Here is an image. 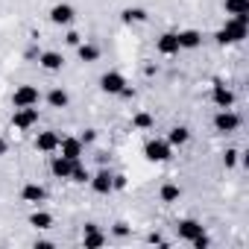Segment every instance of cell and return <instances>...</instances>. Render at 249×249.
I'll return each mask as SVG.
<instances>
[{
  "label": "cell",
  "mask_w": 249,
  "mask_h": 249,
  "mask_svg": "<svg viewBox=\"0 0 249 249\" xmlns=\"http://www.w3.org/2000/svg\"><path fill=\"white\" fill-rule=\"evenodd\" d=\"M246 33H249V24H243V21H237V18H231V21H226V27L223 30H217V44H237V41H243L246 38Z\"/></svg>",
  "instance_id": "6da1fadb"
},
{
  "label": "cell",
  "mask_w": 249,
  "mask_h": 249,
  "mask_svg": "<svg viewBox=\"0 0 249 249\" xmlns=\"http://www.w3.org/2000/svg\"><path fill=\"white\" fill-rule=\"evenodd\" d=\"M223 161H226V167H234V164H237V150H226Z\"/></svg>",
  "instance_id": "f1b7e54d"
},
{
  "label": "cell",
  "mask_w": 249,
  "mask_h": 249,
  "mask_svg": "<svg viewBox=\"0 0 249 249\" xmlns=\"http://www.w3.org/2000/svg\"><path fill=\"white\" fill-rule=\"evenodd\" d=\"M94 138H97V132H94V129H85V132H82V138H79V141H82V144H91V141H94Z\"/></svg>",
  "instance_id": "1f68e13d"
},
{
  "label": "cell",
  "mask_w": 249,
  "mask_h": 249,
  "mask_svg": "<svg viewBox=\"0 0 249 249\" xmlns=\"http://www.w3.org/2000/svg\"><path fill=\"white\" fill-rule=\"evenodd\" d=\"M21 196H24V202H33V205H38V202H44V196H47V191H44L41 185H36V182H30V185H24V191H21Z\"/></svg>",
  "instance_id": "e0dca14e"
},
{
  "label": "cell",
  "mask_w": 249,
  "mask_h": 249,
  "mask_svg": "<svg viewBox=\"0 0 249 249\" xmlns=\"http://www.w3.org/2000/svg\"><path fill=\"white\" fill-rule=\"evenodd\" d=\"M211 100H214L217 108H231L234 94H231V88H226L223 82H214V88H211Z\"/></svg>",
  "instance_id": "ba28073f"
},
{
  "label": "cell",
  "mask_w": 249,
  "mask_h": 249,
  "mask_svg": "<svg viewBox=\"0 0 249 249\" xmlns=\"http://www.w3.org/2000/svg\"><path fill=\"white\" fill-rule=\"evenodd\" d=\"M111 176H114V173H111L108 167H103V170H97L88 182H91V188H94L97 194H111Z\"/></svg>",
  "instance_id": "8fae6325"
},
{
  "label": "cell",
  "mask_w": 249,
  "mask_h": 249,
  "mask_svg": "<svg viewBox=\"0 0 249 249\" xmlns=\"http://www.w3.org/2000/svg\"><path fill=\"white\" fill-rule=\"evenodd\" d=\"M82 246H85V249H100V246H106V234L97 229V223H88V226H85Z\"/></svg>",
  "instance_id": "9c48e42d"
},
{
  "label": "cell",
  "mask_w": 249,
  "mask_h": 249,
  "mask_svg": "<svg viewBox=\"0 0 249 249\" xmlns=\"http://www.w3.org/2000/svg\"><path fill=\"white\" fill-rule=\"evenodd\" d=\"M240 126V117L231 111V108H220L217 114H214V129L217 132H234Z\"/></svg>",
  "instance_id": "5b68a950"
},
{
  "label": "cell",
  "mask_w": 249,
  "mask_h": 249,
  "mask_svg": "<svg viewBox=\"0 0 249 249\" xmlns=\"http://www.w3.org/2000/svg\"><path fill=\"white\" fill-rule=\"evenodd\" d=\"M182 47H179V38H176V33H164L161 38H159V53L161 56H176Z\"/></svg>",
  "instance_id": "2e32d148"
},
{
  "label": "cell",
  "mask_w": 249,
  "mask_h": 249,
  "mask_svg": "<svg viewBox=\"0 0 249 249\" xmlns=\"http://www.w3.org/2000/svg\"><path fill=\"white\" fill-rule=\"evenodd\" d=\"M132 126H135V129H150V126H153V114L138 111V114L132 117Z\"/></svg>",
  "instance_id": "4316f807"
},
{
  "label": "cell",
  "mask_w": 249,
  "mask_h": 249,
  "mask_svg": "<svg viewBox=\"0 0 249 249\" xmlns=\"http://www.w3.org/2000/svg\"><path fill=\"white\" fill-rule=\"evenodd\" d=\"M68 179H71V182H76V185H85V182L91 179V173H88V167L76 159V161H73V167H71V176H68Z\"/></svg>",
  "instance_id": "ffe728a7"
},
{
  "label": "cell",
  "mask_w": 249,
  "mask_h": 249,
  "mask_svg": "<svg viewBox=\"0 0 249 249\" xmlns=\"http://www.w3.org/2000/svg\"><path fill=\"white\" fill-rule=\"evenodd\" d=\"M147 240H150V243H159V246H167V240H164V237H161V234H150V237H147Z\"/></svg>",
  "instance_id": "d6a6232c"
},
{
  "label": "cell",
  "mask_w": 249,
  "mask_h": 249,
  "mask_svg": "<svg viewBox=\"0 0 249 249\" xmlns=\"http://www.w3.org/2000/svg\"><path fill=\"white\" fill-rule=\"evenodd\" d=\"M71 167H73V161L65 159V156H53V159H50V173H53L56 179H68V176H71Z\"/></svg>",
  "instance_id": "9a60e30c"
},
{
  "label": "cell",
  "mask_w": 249,
  "mask_h": 249,
  "mask_svg": "<svg viewBox=\"0 0 249 249\" xmlns=\"http://www.w3.org/2000/svg\"><path fill=\"white\" fill-rule=\"evenodd\" d=\"M226 12L234 18V15H246L249 12V0H226Z\"/></svg>",
  "instance_id": "d4e9b609"
},
{
  "label": "cell",
  "mask_w": 249,
  "mask_h": 249,
  "mask_svg": "<svg viewBox=\"0 0 249 249\" xmlns=\"http://www.w3.org/2000/svg\"><path fill=\"white\" fill-rule=\"evenodd\" d=\"M59 135L56 132H38V138H36V150L38 153H56L59 150Z\"/></svg>",
  "instance_id": "7c38bea8"
},
{
  "label": "cell",
  "mask_w": 249,
  "mask_h": 249,
  "mask_svg": "<svg viewBox=\"0 0 249 249\" xmlns=\"http://www.w3.org/2000/svg\"><path fill=\"white\" fill-rule=\"evenodd\" d=\"M114 234H117V237H126V234H129V226H126V223H117V226H114Z\"/></svg>",
  "instance_id": "4dcf8cb0"
},
{
  "label": "cell",
  "mask_w": 249,
  "mask_h": 249,
  "mask_svg": "<svg viewBox=\"0 0 249 249\" xmlns=\"http://www.w3.org/2000/svg\"><path fill=\"white\" fill-rule=\"evenodd\" d=\"M68 100H71V97H68V91H65V88H53V91L47 94V103H50L53 108H65V106H68Z\"/></svg>",
  "instance_id": "7402d4cb"
},
{
  "label": "cell",
  "mask_w": 249,
  "mask_h": 249,
  "mask_svg": "<svg viewBox=\"0 0 249 249\" xmlns=\"http://www.w3.org/2000/svg\"><path fill=\"white\" fill-rule=\"evenodd\" d=\"M123 21H126V24H144L147 12L141 6H129V9H123Z\"/></svg>",
  "instance_id": "603a6c76"
},
{
  "label": "cell",
  "mask_w": 249,
  "mask_h": 249,
  "mask_svg": "<svg viewBox=\"0 0 249 249\" xmlns=\"http://www.w3.org/2000/svg\"><path fill=\"white\" fill-rule=\"evenodd\" d=\"M65 41H68V44H71V47H76V44H79V41H82V38H79V33H73V30H71V33H68V36H65Z\"/></svg>",
  "instance_id": "f546056e"
},
{
  "label": "cell",
  "mask_w": 249,
  "mask_h": 249,
  "mask_svg": "<svg viewBox=\"0 0 249 249\" xmlns=\"http://www.w3.org/2000/svg\"><path fill=\"white\" fill-rule=\"evenodd\" d=\"M191 243H194V249H208V246H211V237H208L205 231H199V234H196Z\"/></svg>",
  "instance_id": "83f0119b"
},
{
  "label": "cell",
  "mask_w": 249,
  "mask_h": 249,
  "mask_svg": "<svg viewBox=\"0 0 249 249\" xmlns=\"http://www.w3.org/2000/svg\"><path fill=\"white\" fill-rule=\"evenodd\" d=\"M100 88H103L106 94H120L123 88H126V76L117 73V71H108V73L100 76Z\"/></svg>",
  "instance_id": "8992f818"
},
{
  "label": "cell",
  "mask_w": 249,
  "mask_h": 249,
  "mask_svg": "<svg viewBox=\"0 0 249 249\" xmlns=\"http://www.w3.org/2000/svg\"><path fill=\"white\" fill-rule=\"evenodd\" d=\"M188 138H191V129H188V126H173L170 135H167V144H170V147H185Z\"/></svg>",
  "instance_id": "d6986e66"
},
{
  "label": "cell",
  "mask_w": 249,
  "mask_h": 249,
  "mask_svg": "<svg viewBox=\"0 0 249 249\" xmlns=\"http://www.w3.org/2000/svg\"><path fill=\"white\" fill-rule=\"evenodd\" d=\"M170 153H173V147H170L167 141H161V138H153V141H147V147H144V156H147L150 161H167Z\"/></svg>",
  "instance_id": "277c9868"
},
{
  "label": "cell",
  "mask_w": 249,
  "mask_h": 249,
  "mask_svg": "<svg viewBox=\"0 0 249 249\" xmlns=\"http://www.w3.org/2000/svg\"><path fill=\"white\" fill-rule=\"evenodd\" d=\"M30 226H36V229H50V226H53V217H50L47 211H33V214H30Z\"/></svg>",
  "instance_id": "cb8c5ba5"
},
{
  "label": "cell",
  "mask_w": 249,
  "mask_h": 249,
  "mask_svg": "<svg viewBox=\"0 0 249 249\" xmlns=\"http://www.w3.org/2000/svg\"><path fill=\"white\" fill-rule=\"evenodd\" d=\"M182 196V191H179V185H173V182H167V185H161V202H176Z\"/></svg>",
  "instance_id": "484cf974"
},
{
  "label": "cell",
  "mask_w": 249,
  "mask_h": 249,
  "mask_svg": "<svg viewBox=\"0 0 249 249\" xmlns=\"http://www.w3.org/2000/svg\"><path fill=\"white\" fill-rule=\"evenodd\" d=\"M6 150H9V144H6V141H0V156H3Z\"/></svg>",
  "instance_id": "836d02e7"
},
{
  "label": "cell",
  "mask_w": 249,
  "mask_h": 249,
  "mask_svg": "<svg viewBox=\"0 0 249 249\" xmlns=\"http://www.w3.org/2000/svg\"><path fill=\"white\" fill-rule=\"evenodd\" d=\"M76 53H79L82 62H97V59H100V47H97V44H82V41H79V44H76Z\"/></svg>",
  "instance_id": "44dd1931"
},
{
  "label": "cell",
  "mask_w": 249,
  "mask_h": 249,
  "mask_svg": "<svg viewBox=\"0 0 249 249\" xmlns=\"http://www.w3.org/2000/svg\"><path fill=\"white\" fill-rule=\"evenodd\" d=\"M73 6L71 3H56L53 9H50V21L56 24V27H68V24H73Z\"/></svg>",
  "instance_id": "52a82bcc"
},
{
  "label": "cell",
  "mask_w": 249,
  "mask_h": 249,
  "mask_svg": "<svg viewBox=\"0 0 249 249\" xmlns=\"http://www.w3.org/2000/svg\"><path fill=\"white\" fill-rule=\"evenodd\" d=\"M36 123H38V108H36V106L15 108V114H12V126H15V129H33Z\"/></svg>",
  "instance_id": "3957f363"
},
{
  "label": "cell",
  "mask_w": 249,
  "mask_h": 249,
  "mask_svg": "<svg viewBox=\"0 0 249 249\" xmlns=\"http://www.w3.org/2000/svg\"><path fill=\"white\" fill-rule=\"evenodd\" d=\"M38 65H41L44 71H62L65 56H62V53H56V50H44V53L38 56Z\"/></svg>",
  "instance_id": "5bb4252c"
},
{
  "label": "cell",
  "mask_w": 249,
  "mask_h": 249,
  "mask_svg": "<svg viewBox=\"0 0 249 249\" xmlns=\"http://www.w3.org/2000/svg\"><path fill=\"white\" fill-rule=\"evenodd\" d=\"M176 229H179V237H182V240H188V243H191V240H194V237L202 231V226H199L196 220H182Z\"/></svg>",
  "instance_id": "ac0fdd59"
},
{
  "label": "cell",
  "mask_w": 249,
  "mask_h": 249,
  "mask_svg": "<svg viewBox=\"0 0 249 249\" xmlns=\"http://www.w3.org/2000/svg\"><path fill=\"white\" fill-rule=\"evenodd\" d=\"M38 100H41V94H38L36 85H21V88H15V94H12V106H15V108L38 106Z\"/></svg>",
  "instance_id": "7a4b0ae2"
},
{
  "label": "cell",
  "mask_w": 249,
  "mask_h": 249,
  "mask_svg": "<svg viewBox=\"0 0 249 249\" xmlns=\"http://www.w3.org/2000/svg\"><path fill=\"white\" fill-rule=\"evenodd\" d=\"M82 150H85V144H82L79 138H62V141H59V153H62L65 159H71V161H76V159L82 156Z\"/></svg>",
  "instance_id": "30bf717a"
},
{
  "label": "cell",
  "mask_w": 249,
  "mask_h": 249,
  "mask_svg": "<svg viewBox=\"0 0 249 249\" xmlns=\"http://www.w3.org/2000/svg\"><path fill=\"white\" fill-rule=\"evenodd\" d=\"M176 38H179L182 50H196L202 44V33H196V30H182V33H176Z\"/></svg>",
  "instance_id": "4fadbf2b"
}]
</instances>
